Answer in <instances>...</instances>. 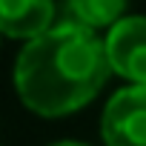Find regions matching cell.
<instances>
[{
  "mask_svg": "<svg viewBox=\"0 0 146 146\" xmlns=\"http://www.w3.org/2000/svg\"><path fill=\"white\" fill-rule=\"evenodd\" d=\"M46 146H92V143L78 140V137H60V140H52V143H46Z\"/></svg>",
  "mask_w": 146,
  "mask_h": 146,
  "instance_id": "8992f818",
  "label": "cell"
},
{
  "mask_svg": "<svg viewBox=\"0 0 146 146\" xmlns=\"http://www.w3.org/2000/svg\"><path fill=\"white\" fill-rule=\"evenodd\" d=\"M0 146H3V143H0Z\"/></svg>",
  "mask_w": 146,
  "mask_h": 146,
  "instance_id": "ba28073f",
  "label": "cell"
},
{
  "mask_svg": "<svg viewBox=\"0 0 146 146\" xmlns=\"http://www.w3.org/2000/svg\"><path fill=\"white\" fill-rule=\"evenodd\" d=\"M98 135L103 146H146V86L120 83L100 106Z\"/></svg>",
  "mask_w": 146,
  "mask_h": 146,
  "instance_id": "7a4b0ae2",
  "label": "cell"
},
{
  "mask_svg": "<svg viewBox=\"0 0 146 146\" xmlns=\"http://www.w3.org/2000/svg\"><path fill=\"white\" fill-rule=\"evenodd\" d=\"M129 6H132V0H63L66 20L80 23L86 29H95L100 35L115 20L129 15Z\"/></svg>",
  "mask_w": 146,
  "mask_h": 146,
  "instance_id": "5b68a950",
  "label": "cell"
},
{
  "mask_svg": "<svg viewBox=\"0 0 146 146\" xmlns=\"http://www.w3.org/2000/svg\"><path fill=\"white\" fill-rule=\"evenodd\" d=\"M60 20L57 0H0V35L29 43Z\"/></svg>",
  "mask_w": 146,
  "mask_h": 146,
  "instance_id": "277c9868",
  "label": "cell"
},
{
  "mask_svg": "<svg viewBox=\"0 0 146 146\" xmlns=\"http://www.w3.org/2000/svg\"><path fill=\"white\" fill-rule=\"evenodd\" d=\"M3 40H6V37H3V35H0V46H3Z\"/></svg>",
  "mask_w": 146,
  "mask_h": 146,
  "instance_id": "52a82bcc",
  "label": "cell"
},
{
  "mask_svg": "<svg viewBox=\"0 0 146 146\" xmlns=\"http://www.w3.org/2000/svg\"><path fill=\"white\" fill-rule=\"evenodd\" d=\"M112 78L103 35L57 20L40 37L20 43L12 60V92L40 120H63L89 109Z\"/></svg>",
  "mask_w": 146,
  "mask_h": 146,
  "instance_id": "6da1fadb",
  "label": "cell"
},
{
  "mask_svg": "<svg viewBox=\"0 0 146 146\" xmlns=\"http://www.w3.org/2000/svg\"><path fill=\"white\" fill-rule=\"evenodd\" d=\"M109 72L120 83L146 86V15H123L103 32Z\"/></svg>",
  "mask_w": 146,
  "mask_h": 146,
  "instance_id": "3957f363",
  "label": "cell"
}]
</instances>
